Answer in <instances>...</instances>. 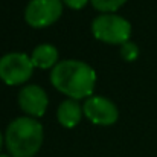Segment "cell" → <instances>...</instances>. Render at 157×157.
<instances>
[{
    "label": "cell",
    "mask_w": 157,
    "mask_h": 157,
    "mask_svg": "<svg viewBox=\"0 0 157 157\" xmlns=\"http://www.w3.org/2000/svg\"><path fill=\"white\" fill-rule=\"evenodd\" d=\"M63 5L61 0H31L25 9V20L31 28H48L61 17Z\"/></svg>",
    "instance_id": "cell-5"
},
{
    "label": "cell",
    "mask_w": 157,
    "mask_h": 157,
    "mask_svg": "<svg viewBox=\"0 0 157 157\" xmlns=\"http://www.w3.org/2000/svg\"><path fill=\"white\" fill-rule=\"evenodd\" d=\"M43 144V127L31 116L14 119L5 133V145L11 157H34Z\"/></svg>",
    "instance_id": "cell-2"
},
{
    "label": "cell",
    "mask_w": 157,
    "mask_h": 157,
    "mask_svg": "<svg viewBox=\"0 0 157 157\" xmlns=\"http://www.w3.org/2000/svg\"><path fill=\"white\" fill-rule=\"evenodd\" d=\"M0 157H11V156H6V154H0Z\"/></svg>",
    "instance_id": "cell-14"
},
{
    "label": "cell",
    "mask_w": 157,
    "mask_h": 157,
    "mask_svg": "<svg viewBox=\"0 0 157 157\" xmlns=\"http://www.w3.org/2000/svg\"><path fill=\"white\" fill-rule=\"evenodd\" d=\"M2 147H3V134L0 131V150H2Z\"/></svg>",
    "instance_id": "cell-13"
},
{
    "label": "cell",
    "mask_w": 157,
    "mask_h": 157,
    "mask_svg": "<svg viewBox=\"0 0 157 157\" xmlns=\"http://www.w3.org/2000/svg\"><path fill=\"white\" fill-rule=\"evenodd\" d=\"M121 56L125 61H134L139 56V48L133 41H127L121 46Z\"/></svg>",
    "instance_id": "cell-11"
},
{
    "label": "cell",
    "mask_w": 157,
    "mask_h": 157,
    "mask_svg": "<svg viewBox=\"0 0 157 157\" xmlns=\"http://www.w3.org/2000/svg\"><path fill=\"white\" fill-rule=\"evenodd\" d=\"M92 32L96 40L107 44H124L130 40L131 25L121 15L101 14L92 21Z\"/></svg>",
    "instance_id": "cell-3"
},
{
    "label": "cell",
    "mask_w": 157,
    "mask_h": 157,
    "mask_svg": "<svg viewBox=\"0 0 157 157\" xmlns=\"http://www.w3.org/2000/svg\"><path fill=\"white\" fill-rule=\"evenodd\" d=\"M82 111L90 122H93L95 125H102V127L113 125L119 117L117 107L113 104V101L104 96L87 98V101L82 105Z\"/></svg>",
    "instance_id": "cell-6"
},
{
    "label": "cell",
    "mask_w": 157,
    "mask_h": 157,
    "mask_svg": "<svg viewBox=\"0 0 157 157\" xmlns=\"http://www.w3.org/2000/svg\"><path fill=\"white\" fill-rule=\"evenodd\" d=\"M61 2L70 9H82L89 3V0H61Z\"/></svg>",
    "instance_id": "cell-12"
},
{
    "label": "cell",
    "mask_w": 157,
    "mask_h": 157,
    "mask_svg": "<svg viewBox=\"0 0 157 157\" xmlns=\"http://www.w3.org/2000/svg\"><path fill=\"white\" fill-rule=\"evenodd\" d=\"M34 67L38 69H53L58 64V49L52 44H40L37 46L31 55Z\"/></svg>",
    "instance_id": "cell-9"
},
{
    "label": "cell",
    "mask_w": 157,
    "mask_h": 157,
    "mask_svg": "<svg viewBox=\"0 0 157 157\" xmlns=\"http://www.w3.org/2000/svg\"><path fill=\"white\" fill-rule=\"evenodd\" d=\"M51 82L59 92L69 96V99L90 98L96 86V72L84 61L64 59L52 69Z\"/></svg>",
    "instance_id": "cell-1"
},
{
    "label": "cell",
    "mask_w": 157,
    "mask_h": 157,
    "mask_svg": "<svg viewBox=\"0 0 157 157\" xmlns=\"http://www.w3.org/2000/svg\"><path fill=\"white\" fill-rule=\"evenodd\" d=\"M84 111L82 107L75 99H66L58 105L56 110V119L64 128H73L79 124Z\"/></svg>",
    "instance_id": "cell-8"
},
{
    "label": "cell",
    "mask_w": 157,
    "mask_h": 157,
    "mask_svg": "<svg viewBox=\"0 0 157 157\" xmlns=\"http://www.w3.org/2000/svg\"><path fill=\"white\" fill-rule=\"evenodd\" d=\"M127 0H90L92 6L102 12V14H113L114 11H117Z\"/></svg>",
    "instance_id": "cell-10"
},
{
    "label": "cell",
    "mask_w": 157,
    "mask_h": 157,
    "mask_svg": "<svg viewBox=\"0 0 157 157\" xmlns=\"http://www.w3.org/2000/svg\"><path fill=\"white\" fill-rule=\"evenodd\" d=\"M18 105L31 117H41L49 105L48 93L35 84L25 86L18 92Z\"/></svg>",
    "instance_id": "cell-7"
},
{
    "label": "cell",
    "mask_w": 157,
    "mask_h": 157,
    "mask_svg": "<svg viewBox=\"0 0 157 157\" xmlns=\"http://www.w3.org/2000/svg\"><path fill=\"white\" fill-rule=\"evenodd\" d=\"M34 73L31 56L21 52H9L0 58V79L8 86L25 84Z\"/></svg>",
    "instance_id": "cell-4"
}]
</instances>
